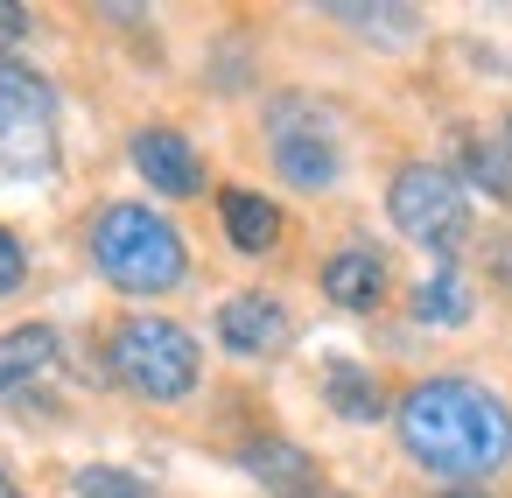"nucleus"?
<instances>
[{"label": "nucleus", "mask_w": 512, "mask_h": 498, "mask_svg": "<svg viewBox=\"0 0 512 498\" xmlns=\"http://www.w3.org/2000/svg\"><path fill=\"white\" fill-rule=\"evenodd\" d=\"M414 323H470V288H463L456 267H435L414 288Z\"/></svg>", "instance_id": "14"}, {"label": "nucleus", "mask_w": 512, "mask_h": 498, "mask_svg": "<svg viewBox=\"0 0 512 498\" xmlns=\"http://www.w3.org/2000/svg\"><path fill=\"white\" fill-rule=\"evenodd\" d=\"M106 358H113V379H120L127 393L162 400V407H169V400H190V386H197V372H204L197 337H190L183 323H169V316H127V323L113 330Z\"/></svg>", "instance_id": "3"}, {"label": "nucleus", "mask_w": 512, "mask_h": 498, "mask_svg": "<svg viewBox=\"0 0 512 498\" xmlns=\"http://www.w3.org/2000/svg\"><path fill=\"white\" fill-rule=\"evenodd\" d=\"M309 498H344V491H309Z\"/></svg>", "instance_id": "24"}, {"label": "nucleus", "mask_w": 512, "mask_h": 498, "mask_svg": "<svg viewBox=\"0 0 512 498\" xmlns=\"http://www.w3.org/2000/svg\"><path fill=\"white\" fill-rule=\"evenodd\" d=\"M64 358L57 330L50 323H15V330H0V393H22L36 379H50Z\"/></svg>", "instance_id": "10"}, {"label": "nucleus", "mask_w": 512, "mask_h": 498, "mask_svg": "<svg viewBox=\"0 0 512 498\" xmlns=\"http://www.w3.org/2000/svg\"><path fill=\"white\" fill-rule=\"evenodd\" d=\"M71 491H78V498H162L148 477H134V470H113V463H85V470L71 477Z\"/></svg>", "instance_id": "15"}, {"label": "nucleus", "mask_w": 512, "mask_h": 498, "mask_svg": "<svg viewBox=\"0 0 512 498\" xmlns=\"http://www.w3.org/2000/svg\"><path fill=\"white\" fill-rule=\"evenodd\" d=\"M134 169H141L148 190H162V197H197V190H204V162H197V148H190L176 127H141V134H134Z\"/></svg>", "instance_id": "8"}, {"label": "nucleus", "mask_w": 512, "mask_h": 498, "mask_svg": "<svg viewBox=\"0 0 512 498\" xmlns=\"http://www.w3.org/2000/svg\"><path fill=\"white\" fill-rule=\"evenodd\" d=\"M337 15H344L351 29H372V36H393V43H400V36H414V15H365L358 0H337Z\"/></svg>", "instance_id": "17"}, {"label": "nucleus", "mask_w": 512, "mask_h": 498, "mask_svg": "<svg viewBox=\"0 0 512 498\" xmlns=\"http://www.w3.org/2000/svg\"><path fill=\"white\" fill-rule=\"evenodd\" d=\"M323 400H330L337 421H379V414H386L379 379H372L365 365H351V358H330V365H323Z\"/></svg>", "instance_id": "12"}, {"label": "nucleus", "mask_w": 512, "mask_h": 498, "mask_svg": "<svg viewBox=\"0 0 512 498\" xmlns=\"http://www.w3.org/2000/svg\"><path fill=\"white\" fill-rule=\"evenodd\" d=\"M505 155H512V120H505Z\"/></svg>", "instance_id": "23"}, {"label": "nucleus", "mask_w": 512, "mask_h": 498, "mask_svg": "<svg viewBox=\"0 0 512 498\" xmlns=\"http://www.w3.org/2000/svg\"><path fill=\"white\" fill-rule=\"evenodd\" d=\"M323 295H330L337 309H351V316L379 309V302H386V260H379L372 246L330 253V260H323Z\"/></svg>", "instance_id": "9"}, {"label": "nucleus", "mask_w": 512, "mask_h": 498, "mask_svg": "<svg viewBox=\"0 0 512 498\" xmlns=\"http://www.w3.org/2000/svg\"><path fill=\"white\" fill-rule=\"evenodd\" d=\"M267 155L295 190H330L344 176V141H337V113L316 92H281L267 106Z\"/></svg>", "instance_id": "5"}, {"label": "nucleus", "mask_w": 512, "mask_h": 498, "mask_svg": "<svg viewBox=\"0 0 512 498\" xmlns=\"http://www.w3.org/2000/svg\"><path fill=\"white\" fill-rule=\"evenodd\" d=\"M288 337H295V323L274 295H232L218 309V344L232 358H274V351H288Z\"/></svg>", "instance_id": "7"}, {"label": "nucleus", "mask_w": 512, "mask_h": 498, "mask_svg": "<svg viewBox=\"0 0 512 498\" xmlns=\"http://www.w3.org/2000/svg\"><path fill=\"white\" fill-rule=\"evenodd\" d=\"M92 260L120 295H169L190 274L183 232L148 204H106L92 218Z\"/></svg>", "instance_id": "2"}, {"label": "nucleus", "mask_w": 512, "mask_h": 498, "mask_svg": "<svg viewBox=\"0 0 512 498\" xmlns=\"http://www.w3.org/2000/svg\"><path fill=\"white\" fill-rule=\"evenodd\" d=\"M22 274H29L22 239H15V232H0V295H15V288H22Z\"/></svg>", "instance_id": "18"}, {"label": "nucleus", "mask_w": 512, "mask_h": 498, "mask_svg": "<svg viewBox=\"0 0 512 498\" xmlns=\"http://www.w3.org/2000/svg\"><path fill=\"white\" fill-rule=\"evenodd\" d=\"M57 169V92L43 71L0 57V176L36 183Z\"/></svg>", "instance_id": "4"}, {"label": "nucleus", "mask_w": 512, "mask_h": 498, "mask_svg": "<svg viewBox=\"0 0 512 498\" xmlns=\"http://www.w3.org/2000/svg\"><path fill=\"white\" fill-rule=\"evenodd\" d=\"M386 211L414 246L442 253V260L463 253V239H470V197H463L456 169H442V162H407L386 190Z\"/></svg>", "instance_id": "6"}, {"label": "nucleus", "mask_w": 512, "mask_h": 498, "mask_svg": "<svg viewBox=\"0 0 512 498\" xmlns=\"http://www.w3.org/2000/svg\"><path fill=\"white\" fill-rule=\"evenodd\" d=\"M239 463H246L267 491H281V498H309V484H316V463H309L295 442H274V435H267V442H246Z\"/></svg>", "instance_id": "13"}, {"label": "nucleus", "mask_w": 512, "mask_h": 498, "mask_svg": "<svg viewBox=\"0 0 512 498\" xmlns=\"http://www.w3.org/2000/svg\"><path fill=\"white\" fill-rule=\"evenodd\" d=\"M0 498H22V491H15V477H8V470H0Z\"/></svg>", "instance_id": "22"}, {"label": "nucleus", "mask_w": 512, "mask_h": 498, "mask_svg": "<svg viewBox=\"0 0 512 498\" xmlns=\"http://www.w3.org/2000/svg\"><path fill=\"white\" fill-rule=\"evenodd\" d=\"M393 421H400L407 456L435 477L470 484V477H491L512 463V407L477 379H456V372L421 379V386H407Z\"/></svg>", "instance_id": "1"}, {"label": "nucleus", "mask_w": 512, "mask_h": 498, "mask_svg": "<svg viewBox=\"0 0 512 498\" xmlns=\"http://www.w3.org/2000/svg\"><path fill=\"white\" fill-rule=\"evenodd\" d=\"M218 218H225V239H232L239 253H267V246L281 239V211H274V197H260V190H225V197H218Z\"/></svg>", "instance_id": "11"}, {"label": "nucleus", "mask_w": 512, "mask_h": 498, "mask_svg": "<svg viewBox=\"0 0 512 498\" xmlns=\"http://www.w3.org/2000/svg\"><path fill=\"white\" fill-rule=\"evenodd\" d=\"M22 36H29V8H22V0H0V57H8Z\"/></svg>", "instance_id": "19"}, {"label": "nucleus", "mask_w": 512, "mask_h": 498, "mask_svg": "<svg viewBox=\"0 0 512 498\" xmlns=\"http://www.w3.org/2000/svg\"><path fill=\"white\" fill-rule=\"evenodd\" d=\"M491 267H498V281H505V288H512V239H505V246H498V260H491Z\"/></svg>", "instance_id": "20"}, {"label": "nucleus", "mask_w": 512, "mask_h": 498, "mask_svg": "<svg viewBox=\"0 0 512 498\" xmlns=\"http://www.w3.org/2000/svg\"><path fill=\"white\" fill-rule=\"evenodd\" d=\"M463 169H470V183H484L491 197H512V155H505V141L491 148V141H463Z\"/></svg>", "instance_id": "16"}, {"label": "nucleus", "mask_w": 512, "mask_h": 498, "mask_svg": "<svg viewBox=\"0 0 512 498\" xmlns=\"http://www.w3.org/2000/svg\"><path fill=\"white\" fill-rule=\"evenodd\" d=\"M435 498H484V491H470V484H449V491H435Z\"/></svg>", "instance_id": "21"}]
</instances>
